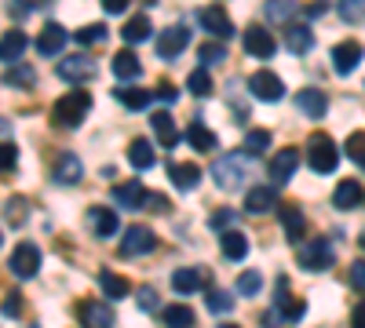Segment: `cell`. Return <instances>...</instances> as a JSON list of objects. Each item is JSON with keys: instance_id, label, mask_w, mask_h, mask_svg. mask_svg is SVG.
<instances>
[{"instance_id": "cell-1", "label": "cell", "mask_w": 365, "mask_h": 328, "mask_svg": "<svg viewBox=\"0 0 365 328\" xmlns=\"http://www.w3.org/2000/svg\"><path fill=\"white\" fill-rule=\"evenodd\" d=\"M249 171H252V154L249 150H230L212 164V179H216L220 190H241L249 183Z\"/></svg>"}, {"instance_id": "cell-2", "label": "cell", "mask_w": 365, "mask_h": 328, "mask_svg": "<svg viewBox=\"0 0 365 328\" xmlns=\"http://www.w3.org/2000/svg\"><path fill=\"white\" fill-rule=\"evenodd\" d=\"M88 110H91V95L81 92V88H73V92H66L63 99L51 106V121L58 128H77L84 117H88Z\"/></svg>"}, {"instance_id": "cell-3", "label": "cell", "mask_w": 365, "mask_h": 328, "mask_svg": "<svg viewBox=\"0 0 365 328\" xmlns=\"http://www.w3.org/2000/svg\"><path fill=\"white\" fill-rule=\"evenodd\" d=\"M307 164H311L318 175H329L332 168L340 164V150H336V142H332L325 132L311 135V142H307Z\"/></svg>"}, {"instance_id": "cell-4", "label": "cell", "mask_w": 365, "mask_h": 328, "mask_svg": "<svg viewBox=\"0 0 365 328\" xmlns=\"http://www.w3.org/2000/svg\"><path fill=\"white\" fill-rule=\"evenodd\" d=\"M296 263L303 266V270H311V274H318V270H329V266L336 263V248H332V241H329V237H314V241H307V245H303V252L296 255Z\"/></svg>"}, {"instance_id": "cell-5", "label": "cell", "mask_w": 365, "mask_h": 328, "mask_svg": "<svg viewBox=\"0 0 365 328\" xmlns=\"http://www.w3.org/2000/svg\"><path fill=\"white\" fill-rule=\"evenodd\" d=\"M8 270H11L15 277H22V281L37 277V270H41V248L29 245V241L15 245V252L8 255Z\"/></svg>"}, {"instance_id": "cell-6", "label": "cell", "mask_w": 365, "mask_h": 328, "mask_svg": "<svg viewBox=\"0 0 365 328\" xmlns=\"http://www.w3.org/2000/svg\"><path fill=\"white\" fill-rule=\"evenodd\" d=\"M197 22H201L205 33H212L216 41H230V37H234V22H230V15H227L220 4L197 8Z\"/></svg>"}, {"instance_id": "cell-7", "label": "cell", "mask_w": 365, "mask_h": 328, "mask_svg": "<svg viewBox=\"0 0 365 328\" xmlns=\"http://www.w3.org/2000/svg\"><path fill=\"white\" fill-rule=\"evenodd\" d=\"M249 92L259 99V102H278L285 95V84L278 73H270V70H256L249 73Z\"/></svg>"}, {"instance_id": "cell-8", "label": "cell", "mask_w": 365, "mask_h": 328, "mask_svg": "<svg viewBox=\"0 0 365 328\" xmlns=\"http://www.w3.org/2000/svg\"><path fill=\"white\" fill-rule=\"evenodd\" d=\"M154 248H158V237H154V230L143 226V223H135V226L125 233V241H120V255H125V259L146 255V252H154Z\"/></svg>"}, {"instance_id": "cell-9", "label": "cell", "mask_w": 365, "mask_h": 328, "mask_svg": "<svg viewBox=\"0 0 365 328\" xmlns=\"http://www.w3.org/2000/svg\"><path fill=\"white\" fill-rule=\"evenodd\" d=\"M58 77H63L66 84H84V80L96 77V58L84 55V51H77V55H70V58H63V63H58Z\"/></svg>"}, {"instance_id": "cell-10", "label": "cell", "mask_w": 365, "mask_h": 328, "mask_svg": "<svg viewBox=\"0 0 365 328\" xmlns=\"http://www.w3.org/2000/svg\"><path fill=\"white\" fill-rule=\"evenodd\" d=\"M182 48H190V29L182 26V22H179V26H168L165 33L158 37V55L168 58V63L182 55Z\"/></svg>"}, {"instance_id": "cell-11", "label": "cell", "mask_w": 365, "mask_h": 328, "mask_svg": "<svg viewBox=\"0 0 365 328\" xmlns=\"http://www.w3.org/2000/svg\"><path fill=\"white\" fill-rule=\"evenodd\" d=\"M77 321L84 328H113V310L99 300H81L77 303Z\"/></svg>"}, {"instance_id": "cell-12", "label": "cell", "mask_w": 365, "mask_h": 328, "mask_svg": "<svg viewBox=\"0 0 365 328\" xmlns=\"http://www.w3.org/2000/svg\"><path fill=\"white\" fill-rule=\"evenodd\" d=\"M70 44V33L58 22H44V29H41V37H37V51L44 55V58H55L58 51H63Z\"/></svg>"}, {"instance_id": "cell-13", "label": "cell", "mask_w": 365, "mask_h": 328, "mask_svg": "<svg viewBox=\"0 0 365 328\" xmlns=\"http://www.w3.org/2000/svg\"><path fill=\"white\" fill-rule=\"evenodd\" d=\"M296 164H299V150H292V146H285V150H278V157H274L267 164V175H270V183H289V179L296 175Z\"/></svg>"}, {"instance_id": "cell-14", "label": "cell", "mask_w": 365, "mask_h": 328, "mask_svg": "<svg viewBox=\"0 0 365 328\" xmlns=\"http://www.w3.org/2000/svg\"><path fill=\"white\" fill-rule=\"evenodd\" d=\"M361 55H365V48H361L358 41H340L336 48H332V70H336V73H351V70H358Z\"/></svg>"}, {"instance_id": "cell-15", "label": "cell", "mask_w": 365, "mask_h": 328, "mask_svg": "<svg viewBox=\"0 0 365 328\" xmlns=\"http://www.w3.org/2000/svg\"><path fill=\"white\" fill-rule=\"evenodd\" d=\"M296 106L303 117H311V121H322L325 110H329V99L322 88H303V92H296Z\"/></svg>"}, {"instance_id": "cell-16", "label": "cell", "mask_w": 365, "mask_h": 328, "mask_svg": "<svg viewBox=\"0 0 365 328\" xmlns=\"http://www.w3.org/2000/svg\"><path fill=\"white\" fill-rule=\"evenodd\" d=\"M245 51L256 55V58H270L274 51H278V44H274V37H270L267 26H249V29H245Z\"/></svg>"}, {"instance_id": "cell-17", "label": "cell", "mask_w": 365, "mask_h": 328, "mask_svg": "<svg viewBox=\"0 0 365 328\" xmlns=\"http://www.w3.org/2000/svg\"><path fill=\"white\" fill-rule=\"evenodd\" d=\"M205 270H197V266H179V270L172 274V292H179V295H194V292H201L205 288Z\"/></svg>"}, {"instance_id": "cell-18", "label": "cell", "mask_w": 365, "mask_h": 328, "mask_svg": "<svg viewBox=\"0 0 365 328\" xmlns=\"http://www.w3.org/2000/svg\"><path fill=\"white\" fill-rule=\"evenodd\" d=\"M88 230L96 233V237H113L117 230H120V223H117V212H110V208H88Z\"/></svg>"}, {"instance_id": "cell-19", "label": "cell", "mask_w": 365, "mask_h": 328, "mask_svg": "<svg viewBox=\"0 0 365 328\" xmlns=\"http://www.w3.org/2000/svg\"><path fill=\"white\" fill-rule=\"evenodd\" d=\"M113 201L120 204V208H146V201H150V190L143 186V183H117L113 186Z\"/></svg>"}, {"instance_id": "cell-20", "label": "cell", "mask_w": 365, "mask_h": 328, "mask_svg": "<svg viewBox=\"0 0 365 328\" xmlns=\"http://www.w3.org/2000/svg\"><path fill=\"white\" fill-rule=\"evenodd\" d=\"M168 179L175 190H194L201 183V168L190 161H175V164H168Z\"/></svg>"}, {"instance_id": "cell-21", "label": "cell", "mask_w": 365, "mask_h": 328, "mask_svg": "<svg viewBox=\"0 0 365 328\" xmlns=\"http://www.w3.org/2000/svg\"><path fill=\"white\" fill-rule=\"evenodd\" d=\"M285 48L303 55V51H311L314 48V33H311V26L307 22H289L285 26Z\"/></svg>"}, {"instance_id": "cell-22", "label": "cell", "mask_w": 365, "mask_h": 328, "mask_svg": "<svg viewBox=\"0 0 365 328\" xmlns=\"http://www.w3.org/2000/svg\"><path fill=\"white\" fill-rule=\"evenodd\" d=\"M113 95H117V102H125V110H132V113H143L150 102L158 99L154 92H146V88H135V84H132V88H128V84H125V88H117Z\"/></svg>"}, {"instance_id": "cell-23", "label": "cell", "mask_w": 365, "mask_h": 328, "mask_svg": "<svg viewBox=\"0 0 365 328\" xmlns=\"http://www.w3.org/2000/svg\"><path fill=\"white\" fill-rule=\"evenodd\" d=\"M365 201V190L361 183H354V179H344V183L336 186V194H332V204L340 208V212H351V208H358Z\"/></svg>"}, {"instance_id": "cell-24", "label": "cell", "mask_w": 365, "mask_h": 328, "mask_svg": "<svg viewBox=\"0 0 365 328\" xmlns=\"http://www.w3.org/2000/svg\"><path fill=\"white\" fill-rule=\"evenodd\" d=\"M274 204H278V190H274V186H252L245 194V212H252V216L270 212Z\"/></svg>"}, {"instance_id": "cell-25", "label": "cell", "mask_w": 365, "mask_h": 328, "mask_svg": "<svg viewBox=\"0 0 365 328\" xmlns=\"http://www.w3.org/2000/svg\"><path fill=\"white\" fill-rule=\"evenodd\" d=\"M150 128L158 132V139H161L165 150H172V146L179 142V132H175V121H172V113H168V110H158L154 117H150Z\"/></svg>"}, {"instance_id": "cell-26", "label": "cell", "mask_w": 365, "mask_h": 328, "mask_svg": "<svg viewBox=\"0 0 365 328\" xmlns=\"http://www.w3.org/2000/svg\"><path fill=\"white\" fill-rule=\"evenodd\" d=\"M81 175H84V168H81V161L73 157V154H63L55 161V179L63 186H73V183H81Z\"/></svg>"}, {"instance_id": "cell-27", "label": "cell", "mask_w": 365, "mask_h": 328, "mask_svg": "<svg viewBox=\"0 0 365 328\" xmlns=\"http://www.w3.org/2000/svg\"><path fill=\"white\" fill-rule=\"evenodd\" d=\"M99 288H103L106 300H125V295L132 292L128 277H120V274H113V270H103V274H99Z\"/></svg>"}, {"instance_id": "cell-28", "label": "cell", "mask_w": 365, "mask_h": 328, "mask_svg": "<svg viewBox=\"0 0 365 328\" xmlns=\"http://www.w3.org/2000/svg\"><path fill=\"white\" fill-rule=\"evenodd\" d=\"M139 55L132 51V48H125V51H117L113 55V73L120 77V80H132V77H139Z\"/></svg>"}, {"instance_id": "cell-29", "label": "cell", "mask_w": 365, "mask_h": 328, "mask_svg": "<svg viewBox=\"0 0 365 328\" xmlns=\"http://www.w3.org/2000/svg\"><path fill=\"white\" fill-rule=\"evenodd\" d=\"M128 164L139 168V171L154 168V146H150L146 139H132V146H128Z\"/></svg>"}, {"instance_id": "cell-30", "label": "cell", "mask_w": 365, "mask_h": 328, "mask_svg": "<svg viewBox=\"0 0 365 328\" xmlns=\"http://www.w3.org/2000/svg\"><path fill=\"white\" fill-rule=\"evenodd\" d=\"M26 33H22V29H8V33H4V48H0V55H4V63L8 66H15L19 63V55L26 51Z\"/></svg>"}, {"instance_id": "cell-31", "label": "cell", "mask_w": 365, "mask_h": 328, "mask_svg": "<svg viewBox=\"0 0 365 328\" xmlns=\"http://www.w3.org/2000/svg\"><path fill=\"white\" fill-rule=\"evenodd\" d=\"M220 245H223V255L227 259H245L249 255V237L241 233V230H227Z\"/></svg>"}, {"instance_id": "cell-32", "label": "cell", "mask_w": 365, "mask_h": 328, "mask_svg": "<svg viewBox=\"0 0 365 328\" xmlns=\"http://www.w3.org/2000/svg\"><path fill=\"white\" fill-rule=\"evenodd\" d=\"M278 216H282V223H285V237H289L292 245H299V237H303V212H299L296 204H285Z\"/></svg>"}, {"instance_id": "cell-33", "label": "cell", "mask_w": 365, "mask_h": 328, "mask_svg": "<svg viewBox=\"0 0 365 328\" xmlns=\"http://www.w3.org/2000/svg\"><path fill=\"white\" fill-rule=\"evenodd\" d=\"M120 37H125V44H139L150 37V18L146 15H132L125 26H120Z\"/></svg>"}, {"instance_id": "cell-34", "label": "cell", "mask_w": 365, "mask_h": 328, "mask_svg": "<svg viewBox=\"0 0 365 328\" xmlns=\"http://www.w3.org/2000/svg\"><path fill=\"white\" fill-rule=\"evenodd\" d=\"M161 321L168 328H194V310L190 307H182V303H172L161 310Z\"/></svg>"}, {"instance_id": "cell-35", "label": "cell", "mask_w": 365, "mask_h": 328, "mask_svg": "<svg viewBox=\"0 0 365 328\" xmlns=\"http://www.w3.org/2000/svg\"><path fill=\"white\" fill-rule=\"evenodd\" d=\"M4 84H8V88H34V84H37V73H34V66L15 63V66H8Z\"/></svg>"}, {"instance_id": "cell-36", "label": "cell", "mask_w": 365, "mask_h": 328, "mask_svg": "<svg viewBox=\"0 0 365 328\" xmlns=\"http://www.w3.org/2000/svg\"><path fill=\"white\" fill-rule=\"evenodd\" d=\"M205 303H208V310L212 314H230V307H234V300H230V292H223V288H208L205 292Z\"/></svg>"}, {"instance_id": "cell-37", "label": "cell", "mask_w": 365, "mask_h": 328, "mask_svg": "<svg viewBox=\"0 0 365 328\" xmlns=\"http://www.w3.org/2000/svg\"><path fill=\"white\" fill-rule=\"evenodd\" d=\"M187 88H190V95H197V99H205V95H212V92H216V84H212V77H208V70H205V66L190 73Z\"/></svg>"}, {"instance_id": "cell-38", "label": "cell", "mask_w": 365, "mask_h": 328, "mask_svg": "<svg viewBox=\"0 0 365 328\" xmlns=\"http://www.w3.org/2000/svg\"><path fill=\"white\" fill-rule=\"evenodd\" d=\"M187 139H190L194 150H201V154H208L212 146H216V135H212L205 125H190V128H187Z\"/></svg>"}, {"instance_id": "cell-39", "label": "cell", "mask_w": 365, "mask_h": 328, "mask_svg": "<svg viewBox=\"0 0 365 328\" xmlns=\"http://www.w3.org/2000/svg\"><path fill=\"white\" fill-rule=\"evenodd\" d=\"M245 150H249L252 157H256V154H267V150H270V132H267V128H249Z\"/></svg>"}, {"instance_id": "cell-40", "label": "cell", "mask_w": 365, "mask_h": 328, "mask_svg": "<svg viewBox=\"0 0 365 328\" xmlns=\"http://www.w3.org/2000/svg\"><path fill=\"white\" fill-rule=\"evenodd\" d=\"M299 11L296 0H267V18L270 22H278V18H292Z\"/></svg>"}, {"instance_id": "cell-41", "label": "cell", "mask_w": 365, "mask_h": 328, "mask_svg": "<svg viewBox=\"0 0 365 328\" xmlns=\"http://www.w3.org/2000/svg\"><path fill=\"white\" fill-rule=\"evenodd\" d=\"M197 58H201V66L208 70V66H220L223 58H227V51H223L216 41H208V44H201V48H197Z\"/></svg>"}, {"instance_id": "cell-42", "label": "cell", "mask_w": 365, "mask_h": 328, "mask_svg": "<svg viewBox=\"0 0 365 328\" xmlns=\"http://www.w3.org/2000/svg\"><path fill=\"white\" fill-rule=\"evenodd\" d=\"M336 11L344 22H365V0H336Z\"/></svg>"}, {"instance_id": "cell-43", "label": "cell", "mask_w": 365, "mask_h": 328, "mask_svg": "<svg viewBox=\"0 0 365 328\" xmlns=\"http://www.w3.org/2000/svg\"><path fill=\"white\" fill-rule=\"evenodd\" d=\"M73 41H77V44H103V41H106V26H103V22L84 26V29H77V33H73Z\"/></svg>"}, {"instance_id": "cell-44", "label": "cell", "mask_w": 365, "mask_h": 328, "mask_svg": "<svg viewBox=\"0 0 365 328\" xmlns=\"http://www.w3.org/2000/svg\"><path fill=\"white\" fill-rule=\"evenodd\" d=\"M344 150H347V157H351L358 168H365V132H354V135L347 139Z\"/></svg>"}, {"instance_id": "cell-45", "label": "cell", "mask_w": 365, "mask_h": 328, "mask_svg": "<svg viewBox=\"0 0 365 328\" xmlns=\"http://www.w3.org/2000/svg\"><path fill=\"white\" fill-rule=\"evenodd\" d=\"M259 288H263V277L256 270H245V274L237 277V292L241 295H259Z\"/></svg>"}, {"instance_id": "cell-46", "label": "cell", "mask_w": 365, "mask_h": 328, "mask_svg": "<svg viewBox=\"0 0 365 328\" xmlns=\"http://www.w3.org/2000/svg\"><path fill=\"white\" fill-rule=\"evenodd\" d=\"M135 295H139V307H143L146 314H158V310H165V307H161V300H158V292L150 288V285H143Z\"/></svg>"}, {"instance_id": "cell-47", "label": "cell", "mask_w": 365, "mask_h": 328, "mask_svg": "<svg viewBox=\"0 0 365 328\" xmlns=\"http://www.w3.org/2000/svg\"><path fill=\"white\" fill-rule=\"evenodd\" d=\"M237 216L230 212V208H220V212H212V219H208V226L216 230V233H227V230H234L230 223H234Z\"/></svg>"}, {"instance_id": "cell-48", "label": "cell", "mask_w": 365, "mask_h": 328, "mask_svg": "<svg viewBox=\"0 0 365 328\" xmlns=\"http://www.w3.org/2000/svg\"><path fill=\"white\" fill-rule=\"evenodd\" d=\"M347 281H351V288L365 292V259H354V263H351V270H347Z\"/></svg>"}, {"instance_id": "cell-49", "label": "cell", "mask_w": 365, "mask_h": 328, "mask_svg": "<svg viewBox=\"0 0 365 328\" xmlns=\"http://www.w3.org/2000/svg\"><path fill=\"white\" fill-rule=\"evenodd\" d=\"M15 161H19V150H15V142L8 139V142H4V150H0V168L11 171V168H15Z\"/></svg>"}, {"instance_id": "cell-50", "label": "cell", "mask_w": 365, "mask_h": 328, "mask_svg": "<svg viewBox=\"0 0 365 328\" xmlns=\"http://www.w3.org/2000/svg\"><path fill=\"white\" fill-rule=\"evenodd\" d=\"M19 307H22L19 295H8V300H4V314H8V317H19V314H22Z\"/></svg>"}, {"instance_id": "cell-51", "label": "cell", "mask_w": 365, "mask_h": 328, "mask_svg": "<svg viewBox=\"0 0 365 328\" xmlns=\"http://www.w3.org/2000/svg\"><path fill=\"white\" fill-rule=\"evenodd\" d=\"M161 102H175V88L172 84H158V92H154Z\"/></svg>"}, {"instance_id": "cell-52", "label": "cell", "mask_w": 365, "mask_h": 328, "mask_svg": "<svg viewBox=\"0 0 365 328\" xmlns=\"http://www.w3.org/2000/svg\"><path fill=\"white\" fill-rule=\"evenodd\" d=\"M351 328H365V303H358L351 310Z\"/></svg>"}, {"instance_id": "cell-53", "label": "cell", "mask_w": 365, "mask_h": 328, "mask_svg": "<svg viewBox=\"0 0 365 328\" xmlns=\"http://www.w3.org/2000/svg\"><path fill=\"white\" fill-rule=\"evenodd\" d=\"M103 8H106L110 15H120V11L128 8V0H103Z\"/></svg>"}, {"instance_id": "cell-54", "label": "cell", "mask_w": 365, "mask_h": 328, "mask_svg": "<svg viewBox=\"0 0 365 328\" xmlns=\"http://www.w3.org/2000/svg\"><path fill=\"white\" fill-rule=\"evenodd\" d=\"M8 11H11L15 18H22V15L29 11V4H26V0H8Z\"/></svg>"}, {"instance_id": "cell-55", "label": "cell", "mask_w": 365, "mask_h": 328, "mask_svg": "<svg viewBox=\"0 0 365 328\" xmlns=\"http://www.w3.org/2000/svg\"><path fill=\"white\" fill-rule=\"evenodd\" d=\"M146 208H154V212H168V201H165V197H158V194H150Z\"/></svg>"}, {"instance_id": "cell-56", "label": "cell", "mask_w": 365, "mask_h": 328, "mask_svg": "<svg viewBox=\"0 0 365 328\" xmlns=\"http://www.w3.org/2000/svg\"><path fill=\"white\" fill-rule=\"evenodd\" d=\"M325 8H329L325 0H314V4H311V11H307V15H318V11H325Z\"/></svg>"}, {"instance_id": "cell-57", "label": "cell", "mask_w": 365, "mask_h": 328, "mask_svg": "<svg viewBox=\"0 0 365 328\" xmlns=\"http://www.w3.org/2000/svg\"><path fill=\"white\" fill-rule=\"evenodd\" d=\"M358 245H361V252H365V230H361V237H358Z\"/></svg>"}, {"instance_id": "cell-58", "label": "cell", "mask_w": 365, "mask_h": 328, "mask_svg": "<svg viewBox=\"0 0 365 328\" xmlns=\"http://www.w3.org/2000/svg\"><path fill=\"white\" fill-rule=\"evenodd\" d=\"M34 4H48V0H34Z\"/></svg>"}, {"instance_id": "cell-59", "label": "cell", "mask_w": 365, "mask_h": 328, "mask_svg": "<svg viewBox=\"0 0 365 328\" xmlns=\"http://www.w3.org/2000/svg\"><path fill=\"white\" fill-rule=\"evenodd\" d=\"M223 328H237V324H223Z\"/></svg>"}, {"instance_id": "cell-60", "label": "cell", "mask_w": 365, "mask_h": 328, "mask_svg": "<svg viewBox=\"0 0 365 328\" xmlns=\"http://www.w3.org/2000/svg\"><path fill=\"white\" fill-rule=\"evenodd\" d=\"M146 4H158V0H146Z\"/></svg>"}]
</instances>
